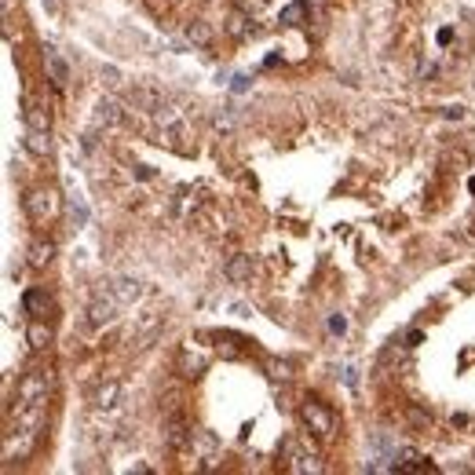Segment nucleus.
<instances>
[{
    "instance_id": "nucleus-1",
    "label": "nucleus",
    "mask_w": 475,
    "mask_h": 475,
    "mask_svg": "<svg viewBox=\"0 0 475 475\" xmlns=\"http://www.w3.org/2000/svg\"><path fill=\"white\" fill-rule=\"evenodd\" d=\"M44 420H48V402H34V406H22V409H11L8 432H4V461L8 465L29 457V450L37 446V439L44 432Z\"/></svg>"
},
{
    "instance_id": "nucleus-2",
    "label": "nucleus",
    "mask_w": 475,
    "mask_h": 475,
    "mask_svg": "<svg viewBox=\"0 0 475 475\" xmlns=\"http://www.w3.org/2000/svg\"><path fill=\"white\" fill-rule=\"evenodd\" d=\"M282 461H285V472L292 475H322L325 465H322V457L315 453V446L311 442H304L300 435H292L282 442Z\"/></svg>"
},
{
    "instance_id": "nucleus-3",
    "label": "nucleus",
    "mask_w": 475,
    "mask_h": 475,
    "mask_svg": "<svg viewBox=\"0 0 475 475\" xmlns=\"http://www.w3.org/2000/svg\"><path fill=\"white\" fill-rule=\"evenodd\" d=\"M59 212H62V198H59V190L41 187V190H29V194H26V216L34 220L37 227L59 220Z\"/></svg>"
},
{
    "instance_id": "nucleus-4",
    "label": "nucleus",
    "mask_w": 475,
    "mask_h": 475,
    "mask_svg": "<svg viewBox=\"0 0 475 475\" xmlns=\"http://www.w3.org/2000/svg\"><path fill=\"white\" fill-rule=\"evenodd\" d=\"M300 420H304V428H311V435L322 439V442H329V439L336 435V417H333L318 399L300 402Z\"/></svg>"
},
{
    "instance_id": "nucleus-5",
    "label": "nucleus",
    "mask_w": 475,
    "mask_h": 475,
    "mask_svg": "<svg viewBox=\"0 0 475 475\" xmlns=\"http://www.w3.org/2000/svg\"><path fill=\"white\" fill-rule=\"evenodd\" d=\"M48 391H52V369H29L19 381V395H15V409L34 406V402H48Z\"/></svg>"
},
{
    "instance_id": "nucleus-6",
    "label": "nucleus",
    "mask_w": 475,
    "mask_h": 475,
    "mask_svg": "<svg viewBox=\"0 0 475 475\" xmlns=\"http://www.w3.org/2000/svg\"><path fill=\"white\" fill-rule=\"evenodd\" d=\"M125 304L118 300V297H113V292L110 289H103L99 292V297H95L92 304H88V311H85V322H88V329H106V325L113 322V318H118V311H121Z\"/></svg>"
},
{
    "instance_id": "nucleus-7",
    "label": "nucleus",
    "mask_w": 475,
    "mask_h": 475,
    "mask_svg": "<svg viewBox=\"0 0 475 475\" xmlns=\"http://www.w3.org/2000/svg\"><path fill=\"white\" fill-rule=\"evenodd\" d=\"M176 369H179V376H187V381H198V376L208 369V351H205V348H198L194 340H187L183 348H179Z\"/></svg>"
},
{
    "instance_id": "nucleus-8",
    "label": "nucleus",
    "mask_w": 475,
    "mask_h": 475,
    "mask_svg": "<svg viewBox=\"0 0 475 475\" xmlns=\"http://www.w3.org/2000/svg\"><path fill=\"white\" fill-rule=\"evenodd\" d=\"M157 333H161V315L157 311H146V315H139L136 325H132V348L136 351L150 348V343L157 340Z\"/></svg>"
},
{
    "instance_id": "nucleus-9",
    "label": "nucleus",
    "mask_w": 475,
    "mask_h": 475,
    "mask_svg": "<svg viewBox=\"0 0 475 475\" xmlns=\"http://www.w3.org/2000/svg\"><path fill=\"white\" fill-rule=\"evenodd\" d=\"M190 450H198V468H216V461H220V442H216V435H212V432H205V428L194 432Z\"/></svg>"
},
{
    "instance_id": "nucleus-10",
    "label": "nucleus",
    "mask_w": 475,
    "mask_h": 475,
    "mask_svg": "<svg viewBox=\"0 0 475 475\" xmlns=\"http://www.w3.org/2000/svg\"><path fill=\"white\" fill-rule=\"evenodd\" d=\"M125 125V103L113 99V95H103L95 103V128H118Z\"/></svg>"
},
{
    "instance_id": "nucleus-11",
    "label": "nucleus",
    "mask_w": 475,
    "mask_h": 475,
    "mask_svg": "<svg viewBox=\"0 0 475 475\" xmlns=\"http://www.w3.org/2000/svg\"><path fill=\"white\" fill-rule=\"evenodd\" d=\"M391 468H399V472H413V475L435 472V468L428 465V457H424L420 450H413V446H402V450H395V465H391Z\"/></svg>"
},
{
    "instance_id": "nucleus-12",
    "label": "nucleus",
    "mask_w": 475,
    "mask_h": 475,
    "mask_svg": "<svg viewBox=\"0 0 475 475\" xmlns=\"http://www.w3.org/2000/svg\"><path fill=\"white\" fill-rule=\"evenodd\" d=\"M256 22H253V15L249 11H241V8H234L231 15H227V34H231L234 41H245V37H256Z\"/></svg>"
},
{
    "instance_id": "nucleus-13",
    "label": "nucleus",
    "mask_w": 475,
    "mask_h": 475,
    "mask_svg": "<svg viewBox=\"0 0 475 475\" xmlns=\"http://www.w3.org/2000/svg\"><path fill=\"white\" fill-rule=\"evenodd\" d=\"M22 118H26V128H37V132H52V118H48V110L34 99V95H22Z\"/></svg>"
},
{
    "instance_id": "nucleus-14",
    "label": "nucleus",
    "mask_w": 475,
    "mask_h": 475,
    "mask_svg": "<svg viewBox=\"0 0 475 475\" xmlns=\"http://www.w3.org/2000/svg\"><path fill=\"white\" fill-rule=\"evenodd\" d=\"M26 264L29 267H34V271H44L48 264H52V260H55V241H48V238H37L34 245H29V249H26Z\"/></svg>"
},
{
    "instance_id": "nucleus-15",
    "label": "nucleus",
    "mask_w": 475,
    "mask_h": 475,
    "mask_svg": "<svg viewBox=\"0 0 475 475\" xmlns=\"http://www.w3.org/2000/svg\"><path fill=\"white\" fill-rule=\"evenodd\" d=\"M190 439H194V428H187V420L169 417V424H165V442H169V446L172 450H187Z\"/></svg>"
},
{
    "instance_id": "nucleus-16",
    "label": "nucleus",
    "mask_w": 475,
    "mask_h": 475,
    "mask_svg": "<svg viewBox=\"0 0 475 475\" xmlns=\"http://www.w3.org/2000/svg\"><path fill=\"white\" fill-rule=\"evenodd\" d=\"M44 66H48V73H52V85H55V88H66L70 66H66V59H62L55 48H44Z\"/></svg>"
},
{
    "instance_id": "nucleus-17",
    "label": "nucleus",
    "mask_w": 475,
    "mask_h": 475,
    "mask_svg": "<svg viewBox=\"0 0 475 475\" xmlns=\"http://www.w3.org/2000/svg\"><path fill=\"white\" fill-rule=\"evenodd\" d=\"M118 399H121V384L118 381H99V384H95V391H92V406L95 409H113V406H118Z\"/></svg>"
},
{
    "instance_id": "nucleus-18",
    "label": "nucleus",
    "mask_w": 475,
    "mask_h": 475,
    "mask_svg": "<svg viewBox=\"0 0 475 475\" xmlns=\"http://www.w3.org/2000/svg\"><path fill=\"white\" fill-rule=\"evenodd\" d=\"M223 274L231 278L234 285H245L253 278V256H245V253L231 256V260H227V267H223Z\"/></svg>"
},
{
    "instance_id": "nucleus-19",
    "label": "nucleus",
    "mask_w": 475,
    "mask_h": 475,
    "mask_svg": "<svg viewBox=\"0 0 475 475\" xmlns=\"http://www.w3.org/2000/svg\"><path fill=\"white\" fill-rule=\"evenodd\" d=\"M26 343H29V351H48V343H52V325L44 318H34L26 329Z\"/></svg>"
},
{
    "instance_id": "nucleus-20",
    "label": "nucleus",
    "mask_w": 475,
    "mask_h": 475,
    "mask_svg": "<svg viewBox=\"0 0 475 475\" xmlns=\"http://www.w3.org/2000/svg\"><path fill=\"white\" fill-rule=\"evenodd\" d=\"M22 307H26V315L44 318V315H48V307H52V300H48V292H44V289H26V292H22Z\"/></svg>"
},
{
    "instance_id": "nucleus-21",
    "label": "nucleus",
    "mask_w": 475,
    "mask_h": 475,
    "mask_svg": "<svg viewBox=\"0 0 475 475\" xmlns=\"http://www.w3.org/2000/svg\"><path fill=\"white\" fill-rule=\"evenodd\" d=\"M132 103H136V106H143V110H150V113H157L161 106H165V95H161L157 88L139 85V88H132Z\"/></svg>"
},
{
    "instance_id": "nucleus-22",
    "label": "nucleus",
    "mask_w": 475,
    "mask_h": 475,
    "mask_svg": "<svg viewBox=\"0 0 475 475\" xmlns=\"http://www.w3.org/2000/svg\"><path fill=\"white\" fill-rule=\"evenodd\" d=\"M110 292H113L121 304H136V300L143 297V285L136 282V278H118V282L110 285Z\"/></svg>"
},
{
    "instance_id": "nucleus-23",
    "label": "nucleus",
    "mask_w": 475,
    "mask_h": 475,
    "mask_svg": "<svg viewBox=\"0 0 475 475\" xmlns=\"http://www.w3.org/2000/svg\"><path fill=\"white\" fill-rule=\"evenodd\" d=\"M278 22L289 26V29L304 26V22H307V0H292V4H285V8H282V15H278Z\"/></svg>"
},
{
    "instance_id": "nucleus-24",
    "label": "nucleus",
    "mask_w": 475,
    "mask_h": 475,
    "mask_svg": "<svg viewBox=\"0 0 475 475\" xmlns=\"http://www.w3.org/2000/svg\"><path fill=\"white\" fill-rule=\"evenodd\" d=\"M52 132H37V128H26V150L37 154V157H48L52 154V139H48Z\"/></svg>"
},
{
    "instance_id": "nucleus-25",
    "label": "nucleus",
    "mask_w": 475,
    "mask_h": 475,
    "mask_svg": "<svg viewBox=\"0 0 475 475\" xmlns=\"http://www.w3.org/2000/svg\"><path fill=\"white\" fill-rule=\"evenodd\" d=\"M187 41L198 44V48H205V44H212V29H208L205 22H187Z\"/></svg>"
},
{
    "instance_id": "nucleus-26",
    "label": "nucleus",
    "mask_w": 475,
    "mask_h": 475,
    "mask_svg": "<svg viewBox=\"0 0 475 475\" xmlns=\"http://www.w3.org/2000/svg\"><path fill=\"white\" fill-rule=\"evenodd\" d=\"M264 369H267L271 381H289V376H292V366L285 362V358H267Z\"/></svg>"
},
{
    "instance_id": "nucleus-27",
    "label": "nucleus",
    "mask_w": 475,
    "mask_h": 475,
    "mask_svg": "<svg viewBox=\"0 0 475 475\" xmlns=\"http://www.w3.org/2000/svg\"><path fill=\"white\" fill-rule=\"evenodd\" d=\"M442 118L446 121H465V106H442Z\"/></svg>"
},
{
    "instance_id": "nucleus-28",
    "label": "nucleus",
    "mask_w": 475,
    "mask_h": 475,
    "mask_svg": "<svg viewBox=\"0 0 475 475\" xmlns=\"http://www.w3.org/2000/svg\"><path fill=\"white\" fill-rule=\"evenodd\" d=\"M234 4H238L241 11H249V15H253V11H260V8H264L267 0H234Z\"/></svg>"
},
{
    "instance_id": "nucleus-29",
    "label": "nucleus",
    "mask_w": 475,
    "mask_h": 475,
    "mask_svg": "<svg viewBox=\"0 0 475 475\" xmlns=\"http://www.w3.org/2000/svg\"><path fill=\"white\" fill-rule=\"evenodd\" d=\"M212 125H216L220 132H231V128H234V118H231V113H220V118L212 121Z\"/></svg>"
},
{
    "instance_id": "nucleus-30",
    "label": "nucleus",
    "mask_w": 475,
    "mask_h": 475,
    "mask_svg": "<svg viewBox=\"0 0 475 475\" xmlns=\"http://www.w3.org/2000/svg\"><path fill=\"white\" fill-rule=\"evenodd\" d=\"M329 329H333V333H348V318L333 315V318H329Z\"/></svg>"
},
{
    "instance_id": "nucleus-31",
    "label": "nucleus",
    "mask_w": 475,
    "mask_h": 475,
    "mask_svg": "<svg viewBox=\"0 0 475 475\" xmlns=\"http://www.w3.org/2000/svg\"><path fill=\"white\" fill-rule=\"evenodd\" d=\"M231 88H234V92H245V88H249V77H245V73H238Z\"/></svg>"
},
{
    "instance_id": "nucleus-32",
    "label": "nucleus",
    "mask_w": 475,
    "mask_h": 475,
    "mask_svg": "<svg viewBox=\"0 0 475 475\" xmlns=\"http://www.w3.org/2000/svg\"><path fill=\"white\" fill-rule=\"evenodd\" d=\"M406 340H409V348H413V343H420V340H424V333H420V329H409V333H406Z\"/></svg>"
},
{
    "instance_id": "nucleus-33",
    "label": "nucleus",
    "mask_w": 475,
    "mask_h": 475,
    "mask_svg": "<svg viewBox=\"0 0 475 475\" xmlns=\"http://www.w3.org/2000/svg\"><path fill=\"white\" fill-rule=\"evenodd\" d=\"M453 41V29H439V44H450Z\"/></svg>"
},
{
    "instance_id": "nucleus-34",
    "label": "nucleus",
    "mask_w": 475,
    "mask_h": 475,
    "mask_svg": "<svg viewBox=\"0 0 475 475\" xmlns=\"http://www.w3.org/2000/svg\"><path fill=\"white\" fill-rule=\"evenodd\" d=\"M468 190H472V194H475V179H472V183H468Z\"/></svg>"
},
{
    "instance_id": "nucleus-35",
    "label": "nucleus",
    "mask_w": 475,
    "mask_h": 475,
    "mask_svg": "<svg viewBox=\"0 0 475 475\" xmlns=\"http://www.w3.org/2000/svg\"><path fill=\"white\" fill-rule=\"evenodd\" d=\"M44 4H55V0H44Z\"/></svg>"
}]
</instances>
